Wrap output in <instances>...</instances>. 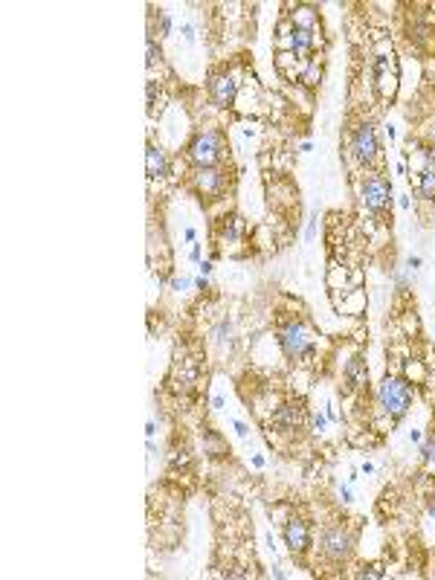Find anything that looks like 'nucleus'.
<instances>
[{
	"label": "nucleus",
	"instance_id": "1",
	"mask_svg": "<svg viewBox=\"0 0 435 580\" xmlns=\"http://www.w3.org/2000/svg\"><path fill=\"white\" fill-rule=\"evenodd\" d=\"M412 401H415V386L410 383V377H400V374H386L380 380L377 395H374L377 412L389 424H398L406 412H410Z\"/></svg>",
	"mask_w": 435,
	"mask_h": 580
},
{
	"label": "nucleus",
	"instance_id": "2",
	"mask_svg": "<svg viewBox=\"0 0 435 580\" xmlns=\"http://www.w3.org/2000/svg\"><path fill=\"white\" fill-rule=\"evenodd\" d=\"M279 348L287 360L293 363H308L311 357L316 354V334L302 322V319H285L279 325Z\"/></svg>",
	"mask_w": 435,
	"mask_h": 580
},
{
	"label": "nucleus",
	"instance_id": "3",
	"mask_svg": "<svg viewBox=\"0 0 435 580\" xmlns=\"http://www.w3.org/2000/svg\"><path fill=\"white\" fill-rule=\"evenodd\" d=\"M227 157V136L218 128H206L198 131L192 140L186 143V160L195 165V169H203V165H221Z\"/></svg>",
	"mask_w": 435,
	"mask_h": 580
},
{
	"label": "nucleus",
	"instance_id": "4",
	"mask_svg": "<svg viewBox=\"0 0 435 580\" xmlns=\"http://www.w3.org/2000/svg\"><path fill=\"white\" fill-rule=\"evenodd\" d=\"M357 545V534L351 526L340 522V526H328L319 537V555L328 563H345L351 557V551Z\"/></svg>",
	"mask_w": 435,
	"mask_h": 580
},
{
	"label": "nucleus",
	"instance_id": "5",
	"mask_svg": "<svg viewBox=\"0 0 435 580\" xmlns=\"http://www.w3.org/2000/svg\"><path fill=\"white\" fill-rule=\"evenodd\" d=\"M232 183V174L224 169V165H203V169H192V186L198 195L218 201L227 195V189Z\"/></svg>",
	"mask_w": 435,
	"mask_h": 580
},
{
	"label": "nucleus",
	"instance_id": "6",
	"mask_svg": "<svg viewBox=\"0 0 435 580\" xmlns=\"http://www.w3.org/2000/svg\"><path fill=\"white\" fill-rule=\"evenodd\" d=\"M360 201L366 206V212L380 215L389 203H392V183L380 174V172H369L360 183Z\"/></svg>",
	"mask_w": 435,
	"mask_h": 580
},
{
	"label": "nucleus",
	"instance_id": "7",
	"mask_svg": "<svg viewBox=\"0 0 435 580\" xmlns=\"http://www.w3.org/2000/svg\"><path fill=\"white\" fill-rule=\"evenodd\" d=\"M348 151H351V157H354L360 165H369L377 160V154H380V143H377V128L371 125V122H360L354 131H351V136H348Z\"/></svg>",
	"mask_w": 435,
	"mask_h": 580
},
{
	"label": "nucleus",
	"instance_id": "8",
	"mask_svg": "<svg viewBox=\"0 0 435 580\" xmlns=\"http://www.w3.org/2000/svg\"><path fill=\"white\" fill-rule=\"evenodd\" d=\"M308 418L311 415H308L302 401H285L273 409V415H270V430H276L279 435H293L308 424Z\"/></svg>",
	"mask_w": 435,
	"mask_h": 580
},
{
	"label": "nucleus",
	"instance_id": "9",
	"mask_svg": "<svg viewBox=\"0 0 435 580\" xmlns=\"http://www.w3.org/2000/svg\"><path fill=\"white\" fill-rule=\"evenodd\" d=\"M238 88H241V81H238V76L235 73H212L209 76V85H206V90H209V102L215 105V107H232L235 105V99H238Z\"/></svg>",
	"mask_w": 435,
	"mask_h": 580
},
{
	"label": "nucleus",
	"instance_id": "10",
	"mask_svg": "<svg viewBox=\"0 0 435 580\" xmlns=\"http://www.w3.org/2000/svg\"><path fill=\"white\" fill-rule=\"evenodd\" d=\"M282 540H285V545H287V551L290 555H305V551L311 548V543H314V537H311V522L308 519H302V516H287L285 522H282Z\"/></svg>",
	"mask_w": 435,
	"mask_h": 580
},
{
	"label": "nucleus",
	"instance_id": "11",
	"mask_svg": "<svg viewBox=\"0 0 435 580\" xmlns=\"http://www.w3.org/2000/svg\"><path fill=\"white\" fill-rule=\"evenodd\" d=\"M371 70H374V85H377L380 96H392L395 88H398V64H395L392 49H389V52L380 49V52L374 55Z\"/></svg>",
	"mask_w": 435,
	"mask_h": 580
},
{
	"label": "nucleus",
	"instance_id": "12",
	"mask_svg": "<svg viewBox=\"0 0 435 580\" xmlns=\"http://www.w3.org/2000/svg\"><path fill=\"white\" fill-rule=\"evenodd\" d=\"M145 169H148V177H151V180H166V177H172V160H169V154L162 151L160 146L148 143Z\"/></svg>",
	"mask_w": 435,
	"mask_h": 580
},
{
	"label": "nucleus",
	"instance_id": "13",
	"mask_svg": "<svg viewBox=\"0 0 435 580\" xmlns=\"http://www.w3.org/2000/svg\"><path fill=\"white\" fill-rule=\"evenodd\" d=\"M342 380H345V389H348V392H357L360 386L369 380V366H366V357H363V354H354L351 360H345V366H342Z\"/></svg>",
	"mask_w": 435,
	"mask_h": 580
},
{
	"label": "nucleus",
	"instance_id": "14",
	"mask_svg": "<svg viewBox=\"0 0 435 580\" xmlns=\"http://www.w3.org/2000/svg\"><path fill=\"white\" fill-rule=\"evenodd\" d=\"M290 52L302 55L305 61H311V59H314V52H316V30H296V26H293Z\"/></svg>",
	"mask_w": 435,
	"mask_h": 580
},
{
	"label": "nucleus",
	"instance_id": "15",
	"mask_svg": "<svg viewBox=\"0 0 435 580\" xmlns=\"http://www.w3.org/2000/svg\"><path fill=\"white\" fill-rule=\"evenodd\" d=\"M290 20H293L296 30H316L319 26V15H316L314 6H296L290 12Z\"/></svg>",
	"mask_w": 435,
	"mask_h": 580
},
{
	"label": "nucleus",
	"instance_id": "16",
	"mask_svg": "<svg viewBox=\"0 0 435 580\" xmlns=\"http://www.w3.org/2000/svg\"><path fill=\"white\" fill-rule=\"evenodd\" d=\"M415 191H418L421 201H435V165H424L421 169Z\"/></svg>",
	"mask_w": 435,
	"mask_h": 580
},
{
	"label": "nucleus",
	"instance_id": "17",
	"mask_svg": "<svg viewBox=\"0 0 435 580\" xmlns=\"http://www.w3.org/2000/svg\"><path fill=\"white\" fill-rule=\"evenodd\" d=\"M203 447L209 450V456H221L224 453V444H221V435L218 432H203Z\"/></svg>",
	"mask_w": 435,
	"mask_h": 580
},
{
	"label": "nucleus",
	"instance_id": "18",
	"mask_svg": "<svg viewBox=\"0 0 435 580\" xmlns=\"http://www.w3.org/2000/svg\"><path fill=\"white\" fill-rule=\"evenodd\" d=\"M145 49H148V59H145V64H148V67H157V64L162 61V49H160V44L154 41V35H148Z\"/></svg>",
	"mask_w": 435,
	"mask_h": 580
},
{
	"label": "nucleus",
	"instance_id": "19",
	"mask_svg": "<svg viewBox=\"0 0 435 580\" xmlns=\"http://www.w3.org/2000/svg\"><path fill=\"white\" fill-rule=\"evenodd\" d=\"M157 26H160V38H169V35H172V30H174V20H172V15L157 9Z\"/></svg>",
	"mask_w": 435,
	"mask_h": 580
},
{
	"label": "nucleus",
	"instance_id": "20",
	"mask_svg": "<svg viewBox=\"0 0 435 580\" xmlns=\"http://www.w3.org/2000/svg\"><path fill=\"white\" fill-rule=\"evenodd\" d=\"M308 424H311V432L322 435L325 430H328V415H322V412H314V415L308 418Z\"/></svg>",
	"mask_w": 435,
	"mask_h": 580
},
{
	"label": "nucleus",
	"instance_id": "21",
	"mask_svg": "<svg viewBox=\"0 0 435 580\" xmlns=\"http://www.w3.org/2000/svg\"><path fill=\"white\" fill-rule=\"evenodd\" d=\"M230 334H232L230 322H227V319H221V322H218V328H215V337L221 340V343H230Z\"/></svg>",
	"mask_w": 435,
	"mask_h": 580
},
{
	"label": "nucleus",
	"instance_id": "22",
	"mask_svg": "<svg viewBox=\"0 0 435 580\" xmlns=\"http://www.w3.org/2000/svg\"><path fill=\"white\" fill-rule=\"evenodd\" d=\"M189 288H192V279H189V276H174V279H172V290L186 293Z\"/></svg>",
	"mask_w": 435,
	"mask_h": 580
},
{
	"label": "nucleus",
	"instance_id": "23",
	"mask_svg": "<svg viewBox=\"0 0 435 580\" xmlns=\"http://www.w3.org/2000/svg\"><path fill=\"white\" fill-rule=\"evenodd\" d=\"M293 61H296V52H290V49L276 55V64H279V70H285V73H287V67H290Z\"/></svg>",
	"mask_w": 435,
	"mask_h": 580
},
{
	"label": "nucleus",
	"instance_id": "24",
	"mask_svg": "<svg viewBox=\"0 0 435 580\" xmlns=\"http://www.w3.org/2000/svg\"><path fill=\"white\" fill-rule=\"evenodd\" d=\"M432 453H435V435H429V438L424 441V444H421V458H424V461H429V458H432Z\"/></svg>",
	"mask_w": 435,
	"mask_h": 580
},
{
	"label": "nucleus",
	"instance_id": "25",
	"mask_svg": "<svg viewBox=\"0 0 435 580\" xmlns=\"http://www.w3.org/2000/svg\"><path fill=\"white\" fill-rule=\"evenodd\" d=\"M392 282H395V288H398L400 293H403L406 288H410V279H406V276H403V273H392Z\"/></svg>",
	"mask_w": 435,
	"mask_h": 580
},
{
	"label": "nucleus",
	"instance_id": "26",
	"mask_svg": "<svg viewBox=\"0 0 435 580\" xmlns=\"http://www.w3.org/2000/svg\"><path fill=\"white\" fill-rule=\"evenodd\" d=\"M157 93H160V85L151 78V81H148V110H154V99H157Z\"/></svg>",
	"mask_w": 435,
	"mask_h": 580
},
{
	"label": "nucleus",
	"instance_id": "27",
	"mask_svg": "<svg viewBox=\"0 0 435 580\" xmlns=\"http://www.w3.org/2000/svg\"><path fill=\"white\" fill-rule=\"evenodd\" d=\"M232 427H235V432H238V438H250V427L247 424H244V421H232Z\"/></svg>",
	"mask_w": 435,
	"mask_h": 580
},
{
	"label": "nucleus",
	"instance_id": "28",
	"mask_svg": "<svg viewBox=\"0 0 435 580\" xmlns=\"http://www.w3.org/2000/svg\"><path fill=\"white\" fill-rule=\"evenodd\" d=\"M340 496H342V502H354V493H351V485H340Z\"/></svg>",
	"mask_w": 435,
	"mask_h": 580
},
{
	"label": "nucleus",
	"instance_id": "29",
	"mask_svg": "<svg viewBox=\"0 0 435 580\" xmlns=\"http://www.w3.org/2000/svg\"><path fill=\"white\" fill-rule=\"evenodd\" d=\"M316 238V218L308 220V230H305V241H314Z\"/></svg>",
	"mask_w": 435,
	"mask_h": 580
},
{
	"label": "nucleus",
	"instance_id": "30",
	"mask_svg": "<svg viewBox=\"0 0 435 580\" xmlns=\"http://www.w3.org/2000/svg\"><path fill=\"white\" fill-rule=\"evenodd\" d=\"M363 577H383V569H380V566H369V569L363 572Z\"/></svg>",
	"mask_w": 435,
	"mask_h": 580
},
{
	"label": "nucleus",
	"instance_id": "31",
	"mask_svg": "<svg viewBox=\"0 0 435 580\" xmlns=\"http://www.w3.org/2000/svg\"><path fill=\"white\" fill-rule=\"evenodd\" d=\"M406 267H410V270H418V267H421V256H410V259H406Z\"/></svg>",
	"mask_w": 435,
	"mask_h": 580
},
{
	"label": "nucleus",
	"instance_id": "32",
	"mask_svg": "<svg viewBox=\"0 0 435 580\" xmlns=\"http://www.w3.org/2000/svg\"><path fill=\"white\" fill-rule=\"evenodd\" d=\"M189 259H192L195 264H201V244H195V247H192V253H189Z\"/></svg>",
	"mask_w": 435,
	"mask_h": 580
},
{
	"label": "nucleus",
	"instance_id": "33",
	"mask_svg": "<svg viewBox=\"0 0 435 580\" xmlns=\"http://www.w3.org/2000/svg\"><path fill=\"white\" fill-rule=\"evenodd\" d=\"M195 288H198V290H209V282H206V276H198V279H195Z\"/></svg>",
	"mask_w": 435,
	"mask_h": 580
},
{
	"label": "nucleus",
	"instance_id": "34",
	"mask_svg": "<svg viewBox=\"0 0 435 580\" xmlns=\"http://www.w3.org/2000/svg\"><path fill=\"white\" fill-rule=\"evenodd\" d=\"M427 508H429V516L435 519V490L429 493V499H427Z\"/></svg>",
	"mask_w": 435,
	"mask_h": 580
},
{
	"label": "nucleus",
	"instance_id": "35",
	"mask_svg": "<svg viewBox=\"0 0 435 580\" xmlns=\"http://www.w3.org/2000/svg\"><path fill=\"white\" fill-rule=\"evenodd\" d=\"M198 270H201V276H209V273H212V261H201Z\"/></svg>",
	"mask_w": 435,
	"mask_h": 580
},
{
	"label": "nucleus",
	"instance_id": "36",
	"mask_svg": "<svg viewBox=\"0 0 435 580\" xmlns=\"http://www.w3.org/2000/svg\"><path fill=\"white\" fill-rule=\"evenodd\" d=\"M410 438H412V444H421V441H424L421 430H412V432H410Z\"/></svg>",
	"mask_w": 435,
	"mask_h": 580
},
{
	"label": "nucleus",
	"instance_id": "37",
	"mask_svg": "<svg viewBox=\"0 0 435 580\" xmlns=\"http://www.w3.org/2000/svg\"><path fill=\"white\" fill-rule=\"evenodd\" d=\"M183 235H186V241H195V238H198V232H195V230H192V227H189V230H186V232H183Z\"/></svg>",
	"mask_w": 435,
	"mask_h": 580
},
{
	"label": "nucleus",
	"instance_id": "38",
	"mask_svg": "<svg viewBox=\"0 0 435 580\" xmlns=\"http://www.w3.org/2000/svg\"><path fill=\"white\" fill-rule=\"evenodd\" d=\"M398 203H400V209H410V206H412V203H410V198H406V195H400V201H398Z\"/></svg>",
	"mask_w": 435,
	"mask_h": 580
},
{
	"label": "nucleus",
	"instance_id": "39",
	"mask_svg": "<svg viewBox=\"0 0 435 580\" xmlns=\"http://www.w3.org/2000/svg\"><path fill=\"white\" fill-rule=\"evenodd\" d=\"M145 432H148V438H154V432H157V424H154V421H148V427H145Z\"/></svg>",
	"mask_w": 435,
	"mask_h": 580
},
{
	"label": "nucleus",
	"instance_id": "40",
	"mask_svg": "<svg viewBox=\"0 0 435 580\" xmlns=\"http://www.w3.org/2000/svg\"><path fill=\"white\" fill-rule=\"evenodd\" d=\"M253 464H256V467H264V456H253Z\"/></svg>",
	"mask_w": 435,
	"mask_h": 580
},
{
	"label": "nucleus",
	"instance_id": "41",
	"mask_svg": "<svg viewBox=\"0 0 435 580\" xmlns=\"http://www.w3.org/2000/svg\"><path fill=\"white\" fill-rule=\"evenodd\" d=\"M432 577H435V566H432Z\"/></svg>",
	"mask_w": 435,
	"mask_h": 580
},
{
	"label": "nucleus",
	"instance_id": "42",
	"mask_svg": "<svg viewBox=\"0 0 435 580\" xmlns=\"http://www.w3.org/2000/svg\"><path fill=\"white\" fill-rule=\"evenodd\" d=\"M432 76H435V70H432Z\"/></svg>",
	"mask_w": 435,
	"mask_h": 580
}]
</instances>
